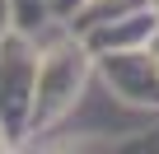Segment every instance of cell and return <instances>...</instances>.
Returning a JSON list of instances; mask_svg holds the SVG:
<instances>
[{
    "mask_svg": "<svg viewBox=\"0 0 159 154\" xmlns=\"http://www.w3.org/2000/svg\"><path fill=\"white\" fill-rule=\"evenodd\" d=\"M145 47H150V56H154V65H159V28L150 33V42H145Z\"/></svg>",
    "mask_w": 159,
    "mask_h": 154,
    "instance_id": "8",
    "label": "cell"
},
{
    "mask_svg": "<svg viewBox=\"0 0 159 154\" xmlns=\"http://www.w3.org/2000/svg\"><path fill=\"white\" fill-rule=\"evenodd\" d=\"M33 84H38V51L28 33L14 28L0 37V126L10 135H28Z\"/></svg>",
    "mask_w": 159,
    "mask_h": 154,
    "instance_id": "2",
    "label": "cell"
},
{
    "mask_svg": "<svg viewBox=\"0 0 159 154\" xmlns=\"http://www.w3.org/2000/svg\"><path fill=\"white\" fill-rule=\"evenodd\" d=\"M10 24L33 37L52 24V10H47V0H10Z\"/></svg>",
    "mask_w": 159,
    "mask_h": 154,
    "instance_id": "5",
    "label": "cell"
},
{
    "mask_svg": "<svg viewBox=\"0 0 159 154\" xmlns=\"http://www.w3.org/2000/svg\"><path fill=\"white\" fill-rule=\"evenodd\" d=\"M150 10H154V14H159V0H150Z\"/></svg>",
    "mask_w": 159,
    "mask_h": 154,
    "instance_id": "9",
    "label": "cell"
},
{
    "mask_svg": "<svg viewBox=\"0 0 159 154\" xmlns=\"http://www.w3.org/2000/svg\"><path fill=\"white\" fill-rule=\"evenodd\" d=\"M14 24H10V0H0V37H5Z\"/></svg>",
    "mask_w": 159,
    "mask_h": 154,
    "instance_id": "7",
    "label": "cell"
},
{
    "mask_svg": "<svg viewBox=\"0 0 159 154\" xmlns=\"http://www.w3.org/2000/svg\"><path fill=\"white\" fill-rule=\"evenodd\" d=\"M94 75L108 84V94H112L117 103L159 117V65H154L150 47L98 51V56H94Z\"/></svg>",
    "mask_w": 159,
    "mask_h": 154,
    "instance_id": "3",
    "label": "cell"
},
{
    "mask_svg": "<svg viewBox=\"0 0 159 154\" xmlns=\"http://www.w3.org/2000/svg\"><path fill=\"white\" fill-rule=\"evenodd\" d=\"M80 5H84V0H47V10H52V19H56V24H66Z\"/></svg>",
    "mask_w": 159,
    "mask_h": 154,
    "instance_id": "6",
    "label": "cell"
},
{
    "mask_svg": "<svg viewBox=\"0 0 159 154\" xmlns=\"http://www.w3.org/2000/svg\"><path fill=\"white\" fill-rule=\"evenodd\" d=\"M89 80H94V51L84 47V37H75V33L66 28L47 51H38V84H33L28 135L61 126V121L75 112V103L84 98Z\"/></svg>",
    "mask_w": 159,
    "mask_h": 154,
    "instance_id": "1",
    "label": "cell"
},
{
    "mask_svg": "<svg viewBox=\"0 0 159 154\" xmlns=\"http://www.w3.org/2000/svg\"><path fill=\"white\" fill-rule=\"evenodd\" d=\"M154 28H159V14H154L150 5H140V10H126V14H117V19H108V24H98V28H89V33H75V37H84V47L98 56V51L145 47Z\"/></svg>",
    "mask_w": 159,
    "mask_h": 154,
    "instance_id": "4",
    "label": "cell"
}]
</instances>
